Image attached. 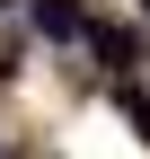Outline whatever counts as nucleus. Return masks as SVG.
I'll return each instance as SVG.
<instances>
[{"mask_svg":"<svg viewBox=\"0 0 150 159\" xmlns=\"http://www.w3.org/2000/svg\"><path fill=\"white\" fill-rule=\"evenodd\" d=\"M35 35H53V44H71V35H88V18L71 9V0H35Z\"/></svg>","mask_w":150,"mask_h":159,"instance_id":"1","label":"nucleus"},{"mask_svg":"<svg viewBox=\"0 0 150 159\" xmlns=\"http://www.w3.org/2000/svg\"><path fill=\"white\" fill-rule=\"evenodd\" d=\"M88 44L106 53V71H133V53H141V35H133V27H88Z\"/></svg>","mask_w":150,"mask_h":159,"instance_id":"2","label":"nucleus"},{"mask_svg":"<svg viewBox=\"0 0 150 159\" xmlns=\"http://www.w3.org/2000/svg\"><path fill=\"white\" fill-rule=\"evenodd\" d=\"M115 97H124V115H133V133L150 142V97H141V89H115Z\"/></svg>","mask_w":150,"mask_h":159,"instance_id":"3","label":"nucleus"},{"mask_svg":"<svg viewBox=\"0 0 150 159\" xmlns=\"http://www.w3.org/2000/svg\"><path fill=\"white\" fill-rule=\"evenodd\" d=\"M0 9H9V0H0Z\"/></svg>","mask_w":150,"mask_h":159,"instance_id":"4","label":"nucleus"}]
</instances>
